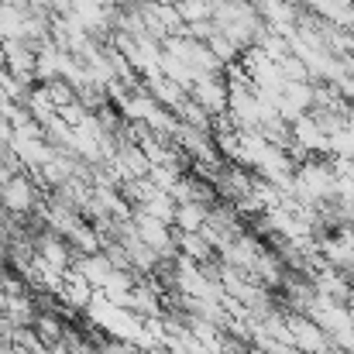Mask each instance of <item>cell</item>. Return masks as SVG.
Wrapping results in <instances>:
<instances>
[{
	"label": "cell",
	"instance_id": "5",
	"mask_svg": "<svg viewBox=\"0 0 354 354\" xmlns=\"http://www.w3.org/2000/svg\"><path fill=\"white\" fill-rule=\"evenodd\" d=\"M24 17H28V7H17V3L0 0V41L24 38Z\"/></svg>",
	"mask_w": 354,
	"mask_h": 354
},
{
	"label": "cell",
	"instance_id": "11",
	"mask_svg": "<svg viewBox=\"0 0 354 354\" xmlns=\"http://www.w3.org/2000/svg\"><path fill=\"white\" fill-rule=\"evenodd\" d=\"M0 265H3V248H0Z\"/></svg>",
	"mask_w": 354,
	"mask_h": 354
},
{
	"label": "cell",
	"instance_id": "1",
	"mask_svg": "<svg viewBox=\"0 0 354 354\" xmlns=\"http://www.w3.org/2000/svg\"><path fill=\"white\" fill-rule=\"evenodd\" d=\"M189 97L210 114H227V83L221 80V73H196L193 86H189Z\"/></svg>",
	"mask_w": 354,
	"mask_h": 354
},
{
	"label": "cell",
	"instance_id": "8",
	"mask_svg": "<svg viewBox=\"0 0 354 354\" xmlns=\"http://www.w3.org/2000/svg\"><path fill=\"white\" fill-rule=\"evenodd\" d=\"M207 203H200V200H186V203H179L176 207V227L179 231H200L203 224H207Z\"/></svg>",
	"mask_w": 354,
	"mask_h": 354
},
{
	"label": "cell",
	"instance_id": "9",
	"mask_svg": "<svg viewBox=\"0 0 354 354\" xmlns=\"http://www.w3.org/2000/svg\"><path fill=\"white\" fill-rule=\"evenodd\" d=\"M203 45H207V48L214 52V59H217L221 66H231V62H237V55H241V48H237L234 41H227V38H224L221 31H214V35H210V38H207Z\"/></svg>",
	"mask_w": 354,
	"mask_h": 354
},
{
	"label": "cell",
	"instance_id": "7",
	"mask_svg": "<svg viewBox=\"0 0 354 354\" xmlns=\"http://www.w3.org/2000/svg\"><path fill=\"white\" fill-rule=\"evenodd\" d=\"M35 251H38V258H45L52 268H59V272H66V268H69V258H73V254H69V248H66L55 234L38 237V241H35Z\"/></svg>",
	"mask_w": 354,
	"mask_h": 354
},
{
	"label": "cell",
	"instance_id": "4",
	"mask_svg": "<svg viewBox=\"0 0 354 354\" xmlns=\"http://www.w3.org/2000/svg\"><path fill=\"white\" fill-rule=\"evenodd\" d=\"M76 272H80L93 289H100V286L114 275V265H111V258H107V254H97V251H93V254H83V258H80Z\"/></svg>",
	"mask_w": 354,
	"mask_h": 354
},
{
	"label": "cell",
	"instance_id": "3",
	"mask_svg": "<svg viewBox=\"0 0 354 354\" xmlns=\"http://www.w3.org/2000/svg\"><path fill=\"white\" fill-rule=\"evenodd\" d=\"M0 207L3 210H10L14 217H21V214H28L31 207H35V189H31V183L24 179V176H7L3 183H0Z\"/></svg>",
	"mask_w": 354,
	"mask_h": 354
},
{
	"label": "cell",
	"instance_id": "2",
	"mask_svg": "<svg viewBox=\"0 0 354 354\" xmlns=\"http://www.w3.org/2000/svg\"><path fill=\"white\" fill-rule=\"evenodd\" d=\"M131 224H134V234L141 237L155 254H172L176 237H169V224H162V221H155L141 210H131Z\"/></svg>",
	"mask_w": 354,
	"mask_h": 354
},
{
	"label": "cell",
	"instance_id": "10",
	"mask_svg": "<svg viewBox=\"0 0 354 354\" xmlns=\"http://www.w3.org/2000/svg\"><path fill=\"white\" fill-rule=\"evenodd\" d=\"M35 334H38L41 344H55L62 337V327H59L55 317H35Z\"/></svg>",
	"mask_w": 354,
	"mask_h": 354
},
{
	"label": "cell",
	"instance_id": "6",
	"mask_svg": "<svg viewBox=\"0 0 354 354\" xmlns=\"http://www.w3.org/2000/svg\"><path fill=\"white\" fill-rule=\"evenodd\" d=\"M134 210H141V214H148V217H155V221H162V224H169L172 227V221H176V200L165 193V189H155L141 207H134Z\"/></svg>",
	"mask_w": 354,
	"mask_h": 354
}]
</instances>
